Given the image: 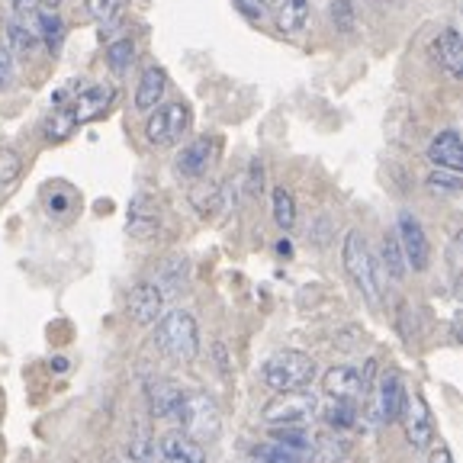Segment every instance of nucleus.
<instances>
[{"label": "nucleus", "mask_w": 463, "mask_h": 463, "mask_svg": "<svg viewBox=\"0 0 463 463\" xmlns=\"http://www.w3.org/2000/svg\"><path fill=\"white\" fill-rule=\"evenodd\" d=\"M4 29H7V43H10V49H14L16 55H33V52L39 49L36 33H33L29 26H23L20 20H7V23H4Z\"/></svg>", "instance_id": "obj_23"}, {"label": "nucleus", "mask_w": 463, "mask_h": 463, "mask_svg": "<svg viewBox=\"0 0 463 463\" xmlns=\"http://www.w3.org/2000/svg\"><path fill=\"white\" fill-rule=\"evenodd\" d=\"M136 61V43L132 39H119L107 49V65L113 68L116 74H126Z\"/></svg>", "instance_id": "obj_26"}, {"label": "nucleus", "mask_w": 463, "mask_h": 463, "mask_svg": "<svg viewBox=\"0 0 463 463\" xmlns=\"http://www.w3.org/2000/svg\"><path fill=\"white\" fill-rule=\"evenodd\" d=\"M155 345L161 354L174 357V361H196L200 354V328L196 318L184 309H174L155 322Z\"/></svg>", "instance_id": "obj_4"}, {"label": "nucleus", "mask_w": 463, "mask_h": 463, "mask_svg": "<svg viewBox=\"0 0 463 463\" xmlns=\"http://www.w3.org/2000/svg\"><path fill=\"white\" fill-rule=\"evenodd\" d=\"M309 23V0H280L277 7V29L283 36H299Z\"/></svg>", "instance_id": "obj_20"}, {"label": "nucleus", "mask_w": 463, "mask_h": 463, "mask_svg": "<svg viewBox=\"0 0 463 463\" xmlns=\"http://www.w3.org/2000/svg\"><path fill=\"white\" fill-rule=\"evenodd\" d=\"M216 138H194V142L187 145V148H181V155H177V171L184 174V177H203V174L210 171L213 161H216Z\"/></svg>", "instance_id": "obj_14"}, {"label": "nucleus", "mask_w": 463, "mask_h": 463, "mask_svg": "<svg viewBox=\"0 0 463 463\" xmlns=\"http://www.w3.org/2000/svg\"><path fill=\"white\" fill-rule=\"evenodd\" d=\"M434 58H438V65L450 74V78H460L463 74V39L454 26L444 29L438 43H434Z\"/></svg>", "instance_id": "obj_18"}, {"label": "nucleus", "mask_w": 463, "mask_h": 463, "mask_svg": "<svg viewBox=\"0 0 463 463\" xmlns=\"http://www.w3.org/2000/svg\"><path fill=\"white\" fill-rule=\"evenodd\" d=\"M328 16H332L335 29H341V33L354 29V4L351 0H332L328 4Z\"/></svg>", "instance_id": "obj_33"}, {"label": "nucleus", "mask_w": 463, "mask_h": 463, "mask_svg": "<svg viewBox=\"0 0 463 463\" xmlns=\"http://www.w3.org/2000/svg\"><path fill=\"white\" fill-rule=\"evenodd\" d=\"M161 229V210L158 203L152 200V196L138 194L136 200L129 203V216H126V232H129L132 239L138 241H148L155 239Z\"/></svg>", "instance_id": "obj_13"}, {"label": "nucleus", "mask_w": 463, "mask_h": 463, "mask_svg": "<svg viewBox=\"0 0 463 463\" xmlns=\"http://www.w3.org/2000/svg\"><path fill=\"white\" fill-rule=\"evenodd\" d=\"M145 399H148V409H152L155 419H177L184 409V399H187V390H181L174 380H165V376H148L145 380Z\"/></svg>", "instance_id": "obj_10"}, {"label": "nucleus", "mask_w": 463, "mask_h": 463, "mask_svg": "<svg viewBox=\"0 0 463 463\" xmlns=\"http://www.w3.org/2000/svg\"><path fill=\"white\" fill-rule=\"evenodd\" d=\"M396 241H399V248H402L405 268L425 270L428 264H431V245H428V235L412 213H399Z\"/></svg>", "instance_id": "obj_8"}, {"label": "nucleus", "mask_w": 463, "mask_h": 463, "mask_svg": "<svg viewBox=\"0 0 463 463\" xmlns=\"http://www.w3.org/2000/svg\"><path fill=\"white\" fill-rule=\"evenodd\" d=\"M232 4H235V7H239L245 16H251V20H260V16H264V4H268V0H232Z\"/></svg>", "instance_id": "obj_35"}, {"label": "nucleus", "mask_w": 463, "mask_h": 463, "mask_svg": "<svg viewBox=\"0 0 463 463\" xmlns=\"http://www.w3.org/2000/svg\"><path fill=\"white\" fill-rule=\"evenodd\" d=\"M428 463H457L454 454H450L448 444H438V448L431 450V457H428Z\"/></svg>", "instance_id": "obj_37"}, {"label": "nucleus", "mask_w": 463, "mask_h": 463, "mask_svg": "<svg viewBox=\"0 0 463 463\" xmlns=\"http://www.w3.org/2000/svg\"><path fill=\"white\" fill-rule=\"evenodd\" d=\"M428 161H431L434 167H441V171H460L463 145H460L457 129H444L431 138V145H428Z\"/></svg>", "instance_id": "obj_16"}, {"label": "nucleus", "mask_w": 463, "mask_h": 463, "mask_svg": "<svg viewBox=\"0 0 463 463\" xmlns=\"http://www.w3.org/2000/svg\"><path fill=\"white\" fill-rule=\"evenodd\" d=\"M341 260H345V270H347V277H351V283L361 289V297L367 299L370 306H380V299H383V277L376 270L373 251H370L367 239H364L361 232H347L345 235Z\"/></svg>", "instance_id": "obj_2"}, {"label": "nucleus", "mask_w": 463, "mask_h": 463, "mask_svg": "<svg viewBox=\"0 0 463 463\" xmlns=\"http://www.w3.org/2000/svg\"><path fill=\"white\" fill-rule=\"evenodd\" d=\"M380 260H383V270L392 283H402L405 280V258H402V248L396 241V232H386L383 241H380Z\"/></svg>", "instance_id": "obj_21"}, {"label": "nucleus", "mask_w": 463, "mask_h": 463, "mask_svg": "<svg viewBox=\"0 0 463 463\" xmlns=\"http://www.w3.org/2000/svg\"><path fill=\"white\" fill-rule=\"evenodd\" d=\"M109 103H113V87H107V84L87 87L71 103H65V107H58L55 113H52L49 126H45V136H49L52 142H61V138L71 136L78 126L90 123V119L107 113Z\"/></svg>", "instance_id": "obj_1"}, {"label": "nucleus", "mask_w": 463, "mask_h": 463, "mask_svg": "<svg viewBox=\"0 0 463 463\" xmlns=\"http://www.w3.org/2000/svg\"><path fill=\"white\" fill-rule=\"evenodd\" d=\"M405 405V390L402 380L396 373H383L380 383H376V396H373V421L376 425H390L402 415Z\"/></svg>", "instance_id": "obj_12"}, {"label": "nucleus", "mask_w": 463, "mask_h": 463, "mask_svg": "<svg viewBox=\"0 0 463 463\" xmlns=\"http://www.w3.org/2000/svg\"><path fill=\"white\" fill-rule=\"evenodd\" d=\"M10 80H14V55H10V49L0 45V90H7Z\"/></svg>", "instance_id": "obj_34"}, {"label": "nucleus", "mask_w": 463, "mask_h": 463, "mask_svg": "<svg viewBox=\"0 0 463 463\" xmlns=\"http://www.w3.org/2000/svg\"><path fill=\"white\" fill-rule=\"evenodd\" d=\"M326 421L335 431H347V428L357 421V409L351 402H338V399H328L326 405Z\"/></svg>", "instance_id": "obj_28"}, {"label": "nucleus", "mask_w": 463, "mask_h": 463, "mask_svg": "<svg viewBox=\"0 0 463 463\" xmlns=\"http://www.w3.org/2000/svg\"><path fill=\"white\" fill-rule=\"evenodd\" d=\"M123 4L126 0H84V7H87V14L94 16L100 26H109V23L119 16V10H123Z\"/></svg>", "instance_id": "obj_30"}, {"label": "nucleus", "mask_w": 463, "mask_h": 463, "mask_svg": "<svg viewBox=\"0 0 463 463\" xmlns=\"http://www.w3.org/2000/svg\"><path fill=\"white\" fill-rule=\"evenodd\" d=\"M126 312L136 326H155L165 316V289L158 283H136L126 297Z\"/></svg>", "instance_id": "obj_9"}, {"label": "nucleus", "mask_w": 463, "mask_h": 463, "mask_svg": "<svg viewBox=\"0 0 463 463\" xmlns=\"http://www.w3.org/2000/svg\"><path fill=\"white\" fill-rule=\"evenodd\" d=\"M129 457H132V463H158L161 460L158 444L148 438V431H145V428H136V434H132Z\"/></svg>", "instance_id": "obj_24"}, {"label": "nucleus", "mask_w": 463, "mask_h": 463, "mask_svg": "<svg viewBox=\"0 0 463 463\" xmlns=\"http://www.w3.org/2000/svg\"><path fill=\"white\" fill-rule=\"evenodd\" d=\"M312 415H316V399L306 390H299V392H280L274 402L264 405L260 419L274 428H287V425H303Z\"/></svg>", "instance_id": "obj_7"}, {"label": "nucleus", "mask_w": 463, "mask_h": 463, "mask_svg": "<svg viewBox=\"0 0 463 463\" xmlns=\"http://www.w3.org/2000/svg\"><path fill=\"white\" fill-rule=\"evenodd\" d=\"M328 399H338V402L357 405V399L364 396V373L354 367H332L322 380Z\"/></svg>", "instance_id": "obj_15"}, {"label": "nucleus", "mask_w": 463, "mask_h": 463, "mask_svg": "<svg viewBox=\"0 0 463 463\" xmlns=\"http://www.w3.org/2000/svg\"><path fill=\"white\" fill-rule=\"evenodd\" d=\"M74 196L71 194H49V213H65L71 210Z\"/></svg>", "instance_id": "obj_36"}, {"label": "nucleus", "mask_w": 463, "mask_h": 463, "mask_svg": "<svg viewBox=\"0 0 463 463\" xmlns=\"http://www.w3.org/2000/svg\"><path fill=\"white\" fill-rule=\"evenodd\" d=\"M10 7H14V20H20L23 26H36V20L45 14V0H10Z\"/></svg>", "instance_id": "obj_31"}, {"label": "nucleus", "mask_w": 463, "mask_h": 463, "mask_svg": "<svg viewBox=\"0 0 463 463\" xmlns=\"http://www.w3.org/2000/svg\"><path fill=\"white\" fill-rule=\"evenodd\" d=\"M254 463H303V457L297 454V450L283 448V444L277 441H264L258 444V448L251 450Z\"/></svg>", "instance_id": "obj_25"}, {"label": "nucleus", "mask_w": 463, "mask_h": 463, "mask_svg": "<svg viewBox=\"0 0 463 463\" xmlns=\"http://www.w3.org/2000/svg\"><path fill=\"white\" fill-rule=\"evenodd\" d=\"M270 210H274V222L280 225L283 232H289L297 225V200L287 187H274V196H270Z\"/></svg>", "instance_id": "obj_22"}, {"label": "nucleus", "mask_w": 463, "mask_h": 463, "mask_svg": "<svg viewBox=\"0 0 463 463\" xmlns=\"http://www.w3.org/2000/svg\"><path fill=\"white\" fill-rule=\"evenodd\" d=\"M260 380L277 396L280 392L309 390V383L316 380V361L309 354H303V351H277L260 367Z\"/></svg>", "instance_id": "obj_3"}, {"label": "nucleus", "mask_w": 463, "mask_h": 463, "mask_svg": "<svg viewBox=\"0 0 463 463\" xmlns=\"http://www.w3.org/2000/svg\"><path fill=\"white\" fill-rule=\"evenodd\" d=\"M23 174V158L14 148H0V190H7L16 184V177Z\"/></svg>", "instance_id": "obj_29"}, {"label": "nucleus", "mask_w": 463, "mask_h": 463, "mask_svg": "<svg viewBox=\"0 0 463 463\" xmlns=\"http://www.w3.org/2000/svg\"><path fill=\"white\" fill-rule=\"evenodd\" d=\"M402 421H405V441L412 444L415 450H425L434 438V419H431V409L425 405V399L405 396Z\"/></svg>", "instance_id": "obj_11"}, {"label": "nucleus", "mask_w": 463, "mask_h": 463, "mask_svg": "<svg viewBox=\"0 0 463 463\" xmlns=\"http://www.w3.org/2000/svg\"><path fill=\"white\" fill-rule=\"evenodd\" d=\"M190 123H194V113H190L187 103H165L158 107L152 116H148V123H145V138L158 148H167V145H177L184 136H187Z\"/></svg>", "instance_id": "obj_5"}, {"label": "nucleus", "mask_w": 463, "mask_h": 463, "mask_svg": "<svg viewBox=\"0 0 463 463\" xmlns=\"http://www.w3.org/2000/svg\"><path fill=\"white\" fill-rule=\"evenodd\" d=\"M167 90V74L165 68H145L142 80L136 90V109H155Z\"/></svg>", "instance_id": "obj_19"}, {"label": "nucleus", "mask_w": 463, "mask_h": 463, "mask_svg": "<svg viewBox=\"0 0 463 463\" xmlns=\"http://www.w3.org/2000/svg\"><path fill=\"white\" fill-rule=\"evenodd\" d=\"M425 184H428V190L438 196H457L460 194V171H441V167H434Z\"/></svg>", "instance_id": "obj_27"}, {"label": "nucleus", "mask_w": 463, "mask_h": 463, "mask_svg": "<svg viewBox=\"0 0 463 463\" xmlns=\"http://www.w3.org/2000/svg\"><path fill=\"white\" fill-rule=\"evenodd\" d=\"M270 441L283 444V448H289V450H297V454H303V450L309 448V438H306V434L299 431L297 425H287V428H274V431H270Z\"/></svg>", "instance_id": "obj_32"}, {"label": "nucleus", "mask_w": 463, "mask_h": 463, "mask_svg": "<svg viewBox=\"0 0 463 463\" xmlns=\"http://www.w3.org/2000/svg\"><path fill=\"white\" fill-rule=\"evenodd\" d=\"M161 450V463H206V454L196 441H190L187 434H165L158 444Z\"/></svg>", "instance_id": "obj_17"}, {"label": "nucleus", "mask_w": 463, "mask_h": 463, "mask_svg": "<svg viewBox=\"0 0 463 463\" xmlns=\"http://www.w3.org/2000/svg\"><path fill=\"white\" fill-rule=\"evenodd\" d=\"M177 421H181L184 434H187L190 441H196V438H206V441H213V438L219 434V428H222L219 405L213 402V396H206V392H187Z\"/></svg>", "instance_id": "obj_6"}]
</instances>
